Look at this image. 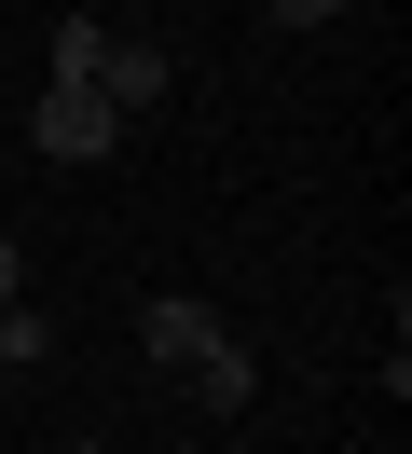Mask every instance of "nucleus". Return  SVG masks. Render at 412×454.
<instances>
[{"label": "nucleus", "mask_w": 412, "mask_h": 454, "mask_svg": "<svg viewBox=\"0 0 412 454\" xmlns=\"http://www.w3.org/2000/svg\"><path fill=\"white\" fill-rule=\"evenodd\" d=\"M192 399H206V413H247V399H261V358H247V344H206V358H192Z\"/></svg>", "instance_id": "nucleus-4"}, {"label": "nucleus", "mask_w": 412, "mask_h": 454, "mask_svg": "<svg viewBox=\"0 0 412 454\" xmlns=\"http://www.w3.org/2000/svg\"><path fill=\"white\" fill-rule=\"evenodd\" d=\"M0 358H55V331H42L27 303H0Z\"/></svg>", "instance_id": "nucleus-6"}, {"label": "nucleus", "mask_w": 412, "mask_h": 454, "mask_svg": "<svg viewBox=\"0 0 412 454\" xmlns=\"http://www.w3.org/2000/svg\"><path fill=\"white\" fill-rule=\"evenodd\" d=\"M137 344H152V372H192L206 344H234V331H220V303H206V289H165V303L137 317Z\"/></svg>", "instance_id": "nucleus-2"}, {"label": "nucleus", "mask_w": 412, "mask_h": 454, "mask_svg": "<svg viewBox=\"0 0 412 454\" xmlns=\"http://www.w3.org/2000/svg\"><path fill=\"white\" fill-rule=\"evenodd\" d=\"M110 138H124V111H110L97 83H42V111H27V152H42V166H97Z\"/></svg>", "instance_id": "nucleus-1"}, {"label": "nucleus", "mask_w": 412, "mask_h": 454, "mask_svg": "<svg viewBox=\"0 0 412 454\" xmlns=\"http://www.w3.org/2000/svg\"><path fill=\"white\" fill-rule=\"evenodd\" d=\"M97 14H137V0H97Z\"/></svg>", "instance_id": "nucleus-9"}, {"label": "nucleus", "mask_w": 412, "mask_h": 454, "mask_svg": "<svg viewBox=\"0 0 412 454\" xmlns=\"http://www.w3.org/2000/svg\"><path fill=\"white\" fill-rule=\"evenodd\" d=\"M69 454H110V441H69Z\"/></svg>", "instance_id": "nucleus-10"}, {"label": "nucleus", "mask_w": 412, "mask_h": 454, "mask_svg": "<svg viewBox=\"0 0 412 454\" xmlns=\"http://www.w3.org/2000/svg\"><path fill=\"white\" fill-rule=\"evenodd\" d=\"M97 97H110L124 124L165 111V42H124V28H110V42H97Z\"/></svg>", "instance_id": "nucleus-3"}, {"label": "nucleus", "mask_w": 412, "mask_h": 454, "mask_svg": "<svg viewBox=\"0 0 412 454\" xmlns=\"http://www.w3.org/2000/svg\"><path fill=\"white\" fill-rule=\"evenodd\" d=\"M330 14H344V0H275V28H330Z\"/></svg>", "instance_id": "nucleus-7"}, {"label": "nucleus", "mask_w": 412, "mask_h": 454, "mask_svg": "<svg viewBox=\"0 0 412 454\" xmlns=\"http://www.w3.org/2000/svg\"><path fill=\"white\" fill-rule=\"evenodd\" d=\"M97 42H110V14H69L55 28V83H97Z\"/></svg>", "instance_id": "nucleus-5"}, {"label": "nucleus", "mask_w": 412, "mask_h": 454, "mask_svg": "<svg viewBox=\"0 0 412 454\" xmlns=\"http://www.w3.org/2000/svg\"><path fill=\"white\" fill-rule=\"evenodd\" d=\"M0 303H27V248H14V234H0Z\"/></svg>", "instance_id": "nucleus-8"}]
</instances>
